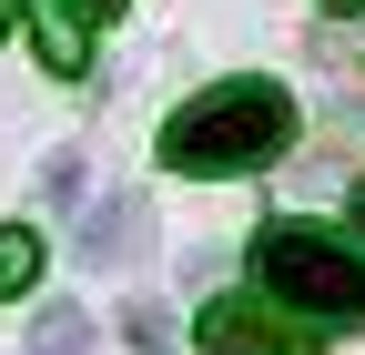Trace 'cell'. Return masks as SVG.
Returning a JSON list of instances; mask_svg holds the SVG:
<instances>
[{
  "label": "cell",
  "instance_id": "obj_1",
  "mask_svg": "<svg viewBox=\"0 0 365 355\" xmlns=\"http://www.w3.org/2000/svg\"><path fill=\"white\" fill-rule=\"evenodd\" d=\"M274 153H294V92L284 81H213L163 122L173 173H264Z\"/></svg>",
  "mask_w": 365,
  "mask_h": 355
},
{
  "label": "cell",
  "instance_id": "obj_2",
  "mask_svg": "<svg viewBox=\"0 0 365 355\" xmlns=\"http://www.w3.org/2000/svg\"><path fill=\"white\" fill-rule=\"evenodd\" d=\"M254 274L274 304L294 315H325V325H365V254L325 224H264L254 234Z\"/></svg>",
  "mask_w": 365,
  "mask_h": 355
},
{
  "label": "cell",
  "instance_id": "obj_3",
  "mask_svg": "<svg viewBox=\"0 0 365 355\" xmlns=\"http://www.w3.org/2000/svg\"><path fill=\"white\" fill-rule=\"evenodd\" d=\"M203 345L213 355H314V335L264 294H213L203 304Z\"/></svg>",
  "mask_w": 365,
  "mask_h": 355
},
{
  "label": "cell",
  "instance_id": "obj_4",
  "mask_svg": "<svg viewBox=\"0 0 365 355\" xmlns=\"http://www.w3.org/2000/svg\"><path fill=\"white\" fill-rule=\"evenodd\" d=\"M143 254H153V213H143V193H112V203L81 213V264H91V274H122V264H143Z\"/></svg>",
  "mask_w": 365,
  "mask_h": 355
},
{
  "label": "cell",
  "instance_id": "obj_5",
  "mask_svg": "<svg viewBox=\"0 0 365 355\" xmlns=\"http://www.w3.org/2000/svg\"><path fill=\"white\" fill-rule=\"evenodd\" d=\"M21 21H31V51H41V71H81L91 61V31H81V11L71 0H21Z\"/></svg>",
  "mask_w": 365,
  "mask_h": 355
},
{
  "label": "cell",
  "instance_id": "obj_6",
  "mask_svg": "<svg viewBox=\"0 0 365 355\" xmlns=\"http://www.w3.org/2000/svg\"><path fill=\"white\" fill-rule=\"evenodd\" d=\"M31 355H91V325H81V304H41V325H31Z\"/></svg>",
  "mask_w": 365,
  "mask_h": 355
},
{
  "label": "cell",
  "instance_id": "obj_7",
  "mask_svg": "<svg viewBox=\"0 0 365 355\" xmlns=\"http://www.w3.org/2000/svg\"><path fill=\"white\" fill-rule=\"evenodd\" d=\"M31 284H41V234L11 224V234H0V294H31Z\"/></svg>",
  "mask_w": 365,
  "mask_h": 355
},
{
  "label": "cell",
  "instance_id": "obj_8",
  "mask_svg": "<svg viewBox=\"0 0 365 355\" xmlns=\"http://www.w3.org/2000/svg\"><path fill=\"white\" fill-rule=\"evenodd\" d=\"M325 11H345V21H365V0H325Z\"/></svg>",
  "mask_w": 365,
  "mask_h": 355
},
{
  "label": "cell",
  "instance_id": "obj_9",
  "mask_svg": "<svg viewBox=\"0 0 365 355\" xmlns=\"http://www.w3.org/2000/svg\"><path fill=\"white\" fill-rule=\"evenodd\" d=\"M355 234H365V183H355Z\"/></svg>",
  "mask_w": 365,
  "mask_h": 355
},
{
  "label": "cell",
  "instance_id": "obj_10",
  "mask_svg": "<svg viewBox=\"0 0 365 355\" xmlns=\"http://www.w3.org/2000/svg\"><path fill=\"white\" fill-rule=\"evenodd\" d=\"M91 11H122V0H91Z\"/></svg>",
  "mask_w": 365,
  "mask_h": 355
},
{
  "label": "cell",
  "instance_id": "obj_11",
  "mask_svg": "<svg viewBox=\"0 0 365 355\" xmlns=\"http://www.w3.org/2000/svg\"><path fill=\"white\" fill-rule=\"evenodd\" d=\"M0 31H11V0H0Z\"/></svg>",
  "mask_w": 365,
  "mask_h": 355
}]
</instances>
